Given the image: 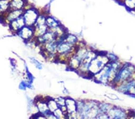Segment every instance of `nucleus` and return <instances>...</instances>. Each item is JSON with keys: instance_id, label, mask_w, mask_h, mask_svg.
Returning a JSON list of instances; mask_svg holds the SVG:
<instances>
[{"instance_id": "nucleus-1", "label": "nucleus", "mask_w": 135, "mask_h": 119, "mask_svg": "<svg viewBox=\"0 0 135 119\" xmlns=\"http://www.w3.org/2000/svg\"><path fill=\"white\" fill-rule=\"evenodd\" d=\"M123 63L119 60L113 62L109 61L100 72L93 76L92 79L97 83L104 85H110L114 79L117 72Z\"/></svg>"}, {"instance_id": "nucleus-2", "label": "nucleus", "mask_w": 135, "mask_h": 119, "mask_svg": "<svg viewBox=\"0 0 135 119\" xmlns=\"http://www.w3.org/2000/svg\"><path fill=\"white\" fill-rule=\"evenodd\" d=\"M135 73V66L130 63H123L118 69L110 85L115 88L123 82L132 78Z\"/></svg>"}, {"instance_id": "nucleus-3", "label": "nucleus", "mask_w": 135, "mask_h": 119, "mask_svg": "<svg viewBox=\"0 0 135 119\" xmlns=\"http://www.w3.org/2000/svg\"><path fill=\"white\" fill-rule=\"evenodd\" d=\"M109 61L106 53L98 52L96 56L91 60L90 64L88 77L93 78V76L100 72Z\"/></svg>"}, {"instance_id": "nucleus-4", "label": "nucleus", "mask_w": 135, "mask_h": 119, "mask_svg": "<svg viewBox=\"0 0 135 119\" xmlns=\"http://www.w3.org/2000/svg\"><path fill=\"white\" fill-rule=\"evenodd\" d=\"M61 39L47 42L40 46L43 55L48 60H52L56 61L57 57V46Z\"/></svg>"}, {"instance_id": "nucleus-5", "label": "nucleus", "mask_w": 135, "mask_h": 119, "mask_svg": "<svg viewBox=\"0 0 135 119\" xmlns=\"http://www.w3.org/2000/svg\"><path fill=\"white\" fill-rule=\"evenodd\" d=\"M40 13L37 8L34 7V6H30V4H28L24 9V12H23L22 15L26 25L34 27Z\"/></svg>"}, {"instance_id": "nucleus-6", "label": "nucleus", "mask_w": 135, "mask_h": 119, "mask_svg": "<svg viewBox=\"0 0 135 119\" xmlns=\"http://www.w3.org/2000/svg\"><path fill=\"white\" fill-rule=\"evenodd\" d=\"M121 93L127 94L128 96L135 95V78H132L123 82L115 88Z\"/></svg>"}, {"instance_id": "nucleus-7", "label": "nucleus", "mask_w": 135, "mask_h": 119, "mask_svg": "<svg viewBox=\"0 0 135 119\" xmlns=\"http://www.w3.org/2000/svg\"><path fill=\"white\" fill-rule=\"evenodd\" d=\"M16 35L18 36L22 40L25 42L30 43L32 42L34 39V27L25 25L17 32Z\"/></svg>"}, {"instance_id": "nucleus-8", "label": "nucleus", "mask_w": 135, "mask_h": 119, "mask_svg": "<svg viewBox=\"0 0 135 119\" xmlns=\"http://www.w3.org/2000/svg\"><path fill=\"white\" fill-rule=\"evenodd\" d=\"M108 115L109 118L112 119H124L129 117V114L126 110L114 105L109 111Z\"/></svg>"}, {"instance_id": "nucleus-9", "label": "nucleus", "mask_w": 135, "mask_h": 119, "mask_svg": "<svg viewBox=\"0 0 135 119\" xmlns=\"http://www.w3.org/2000/svg\"><path fill=\"white\" fill-rule=\"evenodd\" d=\"M23 12L24 10H10L1 17L2 21L8 25L12 21L22 16Z\"/></svg>"}, {"instance_id": "nucleus-10", "label": "nucleus", "mask_w": 135, "mask_h": 119, "mask_svg": "<svg viewBox=\"0 0 135 119\" xmlns=\"http://www.w3.org/2000/svg\"><path fill=\"white\" fill-rule=\"evenodd\" d=\"M55 40H57V38H56L55 34L51 30L49 29L48 31L46 32L45 34H43V35L38 37L35 38L33 42L36 43L37 45L41 46L45 44V43Z\"/></svg>"}, {"instance_id": "nucleus-11", "label": "nucleus", "mask_w": 135, "mask_h": 119, "mask_svg": "<svg viewBox=\"0 0 135 119\" xmlns=\"http://www.w3.org/2000/svg\"><path fill=\"white\" fill-rule=\"evenodd\" d=\"M34 103L38 113L45 116L50 112L47 103V97L42 99L38 97L34 101Z\"/></svg>"}, {"instance_id": "nucleus-12", "label": "nucleus", "mask_w": 135, "mask_h": 119, "mask_svg": "<svg viewBox=\"0 0 135 119\" xmlns=\"http://www.w3.org/2000/svg\"><path fill=\"white\" fill-rule=\"evenodd\" d=\"M26 24L25 20L24 19H23V17L22 16L17 19H15L13 21H12V22L8 25V27H9L10 31L12 32L13 34H17V32L20 31V30Z\"/></svg>"}, {"instance_id": "nucleus-13", "label": "nucleus", "mask_w": 135, "mask_h": 119, "mask_svg": "<svg viewBox=\"0 0 135 119\" xmlns=\"http://www.w3.org/2000/svg\"><path fill=\"white\" fill-rule=\"evenodd\" d=\"M81 60L76 57L75 54H73L67 62V67L71 70L77 71L79 68L80 64H81Z\"/></svg>"}, {"instance_id": "nucleus-14", "label": "nucleus", "mask_w": 135, "mask_h": 119, "mask_svg": "<svg viewBox=\"0 0 135 119\" xmlns=\"http://www.w3.org/2000/svg\"><path fill=\"white\" fill-rule=\"evenodd\" d=\"M28 4L27 0H10V10H24Z\"/></svg>"}, {"instance_id": "nucleus-15", "label": "nucleus", "mask_w": 135, "mask_h": 119, "mask_svg": "<svg viewBox=\"0 0 135 119\" xmlns=\"http://www.w3.org/2000/svg\"><path fill=\"white\" fill-rule=\"evenodd\" d=\"M66 106L67 114L77 113V103L76 101L71 97L66 98Z\"/></svg>"}, {"instance_id": "nucleus-16", "label": "nucleus", "mask_w": 135, "mask_h": 119, "mask_svg": "<svg viewBox=\"0 0 135 119\" xmlns=\"http://www.w3.org/2000/svg\"><path fill=\"white\" fill-rule=\"evenodd\" d=\"M64 40L66 41V42L68 43L69 44L75 47H77L79 43L78 37L74 35V34H70L69 32L66 34V36H64Z\"/></svg>"}, {"instance_id": "nucleus-17", "label": "nucleus", "mask_w": 135, "mask_h": 119, "mask_svg": "<svg viewBox=\"0 0 135 119\" xmlns=\"http://www.w3.org/2000/svg\"><path fill=\"white\" fill-rule=\"evenodd\" d=\"M46 23L47 27H48L49 29H53L55 28L59 27L61 23L60 22V21L57 20V19L54 18L53 16H50V15H47L46 17Z\"/></svg>"}, {"instance_id": "nucleus-18", "label": "nucleus", "mask_w": 135, "mask_h": 119, "mask_svg": "<svg viewBox=\"0 0 135 119\" xmlns=\"http://www.w3.org/2000/svg\"><path fill=\"white\" fill-rule=\"evenodd\" d=\"M33 27L34 29V39L43 35L49 30V28L46 24L40 26H34Z\"/></svg>"}, {"instance_id": "nucleus-19", "label": "nucleus", "mask_w": 135, "mask_h": 119, "mask_svg": "<svg viewBox=\"0 0 135 119\" xmlns=\"http://www.w3.org/2000/svg\"><path fill=\"white\" fill-rule=\"evenodd\" d=\"M10 0H0V16H3L10 10Z\"/></svg>"}, {"instance_id": "nucleus-20", "label": "nucleus", "mask_w": 135, "mask_h": 119, "mask_svg": "<svg viewBox=\"0 0 135 119\" xmlns=\"http://www.w3.org/2000/svg\"><path fill=\"white\" fill-rule=\"evenodd\" d=\"M47 103L48 105L49 111L51 112H54L56 109H58L59 107L55 99L51 97H47Z\"/></svg>"}, {"instance_id": "nucleus-21", "label": "nucleus", "mask_w": 135, "mask_h": 119, "mask_svg": "<svg viewBox=\"0 0 135 119\" xmlns=\"http://www.w3.org/2000/svg\"><path fill=\"white\" fill-rule=\"evenodd\" d=\"M47 15H48V14L45 13H40L37 19V21L35 23L34 27V26H40L46 24V17Z\"/></svg>"}, {"instance_id": "nucleus-22", "label": "nucleus", "mask_w": 135, "mask_h": 119, "mask_svg": "<svg viewBox=\"0 0 135 119\" xmlns=\"http://www.w3.org/2000/svg\"><path fill=\"white\" fill-rule=\"evenodd\" d=\"M113 105L106 102H99V107L100 112L108 114L109 111L113 107Z\"/></svg>"}, {"instance_id": "nucleus-23", "label": "nucleus", "mask_w": 135, "mask_h": 119, "mask_svg": "<svg viewBox=\"0 0 135 119\" xmlns=\"http://www.w3.org/2000/svg\"><path fill=\"white\" fill-rule=\"evenodd\" d=\"M122 3L130 10H135V0H123Z\"/></svg>"}, {"instance_id": "nucleus-24", "label": "nucleus", "mask_w": 135, "mask_h": 119, "mask_svg": "<svg viewBox=\"0 0 135 119\" xmlns=\"http://www.w3.org/2000/svg\"><path fill=\"white\" fill-rule=\"evenodd\" d=\"M54 116L56 117V119H62V118H67V114L65 113V112L62 111L59 107L58 109H56L54 112Z\"/></svg>"}, {"instance_id": "nucleus-25", "label": "nucleus", "mask_w": 135, "mask_h": 119, "mask_svg": "<svg viewBox=\"0 0 135 119\" xmlns=\"http://www.w3.org/2000/svg\"><path fill=\"white\" fill-rule=\"evenodd\" d=\"M30 60H31V61L34 64V66H36L37 69H38V70H42L43 68L42 64L41 63L38 61L34 57H30Z\"/></svg>"}, {"instance_id": "nucleus-26", "label": "nucleus", "mask_w": 135, "mask_h": 119, "mask_svg": "<svg viewBox=\"0 0 135 119\" xmlns=\"http://www.w3.org/2000/svg\"><path fill=\"white\" fill-rule=\"evenodd\" d=\"M60 108L66 106V98L63 97H58L55 99Z\"/></svg>"}, {"instance_id": "nucleus-27", "label": "nucleus", "mask_w": 135, "mask_h": 119, "mask_svg": "<svg viewBox=\"0 0 135 119\" xmlns=\"http://www.w3.org/2000/svg\"><path fill=\"white\" fill-rule=\"evenodd\" d=\"M106 56H107L109 61H111V62L117 61V60H119L118 57H117L116 55H115V54H113V53H106Z\"/></svg>"}, {"instance_id": "nucleus-28", "label": "nucleus", "mask_w": 135, "mask_h": 119, "mask_svg": "<svg viewBox=\"0 0 135 119\" xmlns=\"http://www.w3.org/2000/svg\"><path fill=\"white\" fill-rule=\"evenodd\" d=\"M96 118H109L108 114L100 112L96 117Z\"/></svg>"}, {"instance_id": "nucleus-29", "label": "nucleus", "mask_w": 135, "mask_h": 119, "mask_svg": "<svg viewBox=\"0 0 135 119\" xmlns=\"http://www.w3.org/2000/svg\"><path fill=\"white\" fill-rule=\"evenodd\" d=\"M45 117H46V118H48V119L49 118V119H56V117L54 116L53 112H49V113L47 114V115L45 116Z\"/></svg>"}, {"instance_id": "nucleus-30", "label": "nucleus", "mask_w": 135, "mask_h": 119, "mask_svg": "<svg viewBox=\"0 0 135 119\" xmlns=\"http://www.w3.org/2000/svg\"><path fill=\"white\" fill-rule=\"evenodd\" d=\"M110 96H109V95H107V94H106V96H107L109 98L112 99V100H119V98L117 96V95H115L114 94H110Z\"/></svg>"}, {"instance_id": "nucleus-31", "label": "nucleus", "mask_w": 135, "mask_h": 119, "mask_svg": "<svg viewBox=\"0 0 135 119\" xmlns=\"http://www.w3.org/2000/svg\"><path fill=\"white\" fill-rule=\"evenodd\" d=\"M132 117H133V118H135V112H134V113L133 114V116H132Z\"/></svg>"}]
</instances>
